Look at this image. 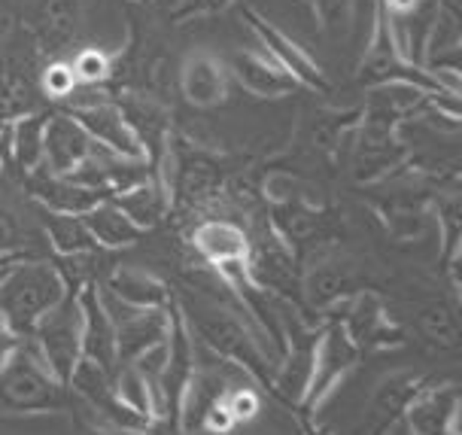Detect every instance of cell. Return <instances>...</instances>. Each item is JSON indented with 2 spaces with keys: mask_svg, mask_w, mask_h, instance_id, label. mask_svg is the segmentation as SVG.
<instances>
[{
  "mask_svg": "<svg viewBox=\"0 0 462 435\" xmlns=\"http://www.w3.org/2000/svg\"><path fill=\"white\" fill-rule=\"evenodd\" d=\"M64 405H68V384L58 381L34 341L22 338L13 356L0 366V414H52Z\"/></svg>",
  "mask_w": 462,
  "mask_h": 435,
  "instance_id": "1",
  "label": "cell"
},
{
  "mask_svg": "<svg viewBox=\"0 0 462 435\" xmlns=\"http://www.w3.org/2000/svg\"><path fill=\"white\" fill-rule=\"evenodd\" d=\"M64 292V277L46 262L15 265L0 277V317L19 338H28L40 319L68 299Z\"/></svg>",
  "mask_w": 462,
  "mask_h": 435,
  "instance_id": "2",
  "label": "cell"
},
{
  "mask_svg": "<svg viewBox=\"0 0 462 435\" xmlns=\"http://www.w3.org/2000/svg\"><path fill=\"white\" fill-rule=\"evenodd\" d=\"M31 335H34V344L46 366L52 368L58 381L68 384L82 363V308L73 299H64L40 319Z\"/></svg>",
  "mask_w": 462,
  "mask_h": 435,
  "instance_id": "3",
  "label": "cell"
},
{
  "mask_svg": "<svg viewBox=\"0 0 462 435\" xmlns=\"http://www.w3.org/2000/svg\"><path fill=\"white\" fill-rule=\"evenodd\" d=\"M116 329V353H119V363H134L143 356L146 350H152L155 344L164 341V317L159 310H137L125 308L116 310L106 305Z\"/></svg>",
  "mask_w": 462,
  "mask_h": 435,
  "instance_id": "4",
  "label": "cell"
},
{
  "mask_svg": "<svg viewBox=\"0 0 462 435\" xmlns=\"http://www.w3.org/2000/svg\"><path fill=\"white\" fill-rule=\"evenodd\" d=\"M79 308H82V359H92V363L104 366L110 372L119 363L110 310H106V305L95 292H88L79 301Z\"/></svg>",
  "mask_w": 462,
  "mask_h": 435,
  "instance_id": "5",
  "label": "cell"
},
{
  "mask_svg": "<svg viewBox=\"0 0 462 435\" xmlns=\"http://www.w3.org/2000/svg\"><path fill=\"white\" fill-rule=\"evenodd\" d=\"M82 0H40L37 10V37L46 52L68 46L79 31Z\"/></svg>",
  "mask_w": 462,
  "mask_h": 435,
  "instance_id": "6",
  "label": "cell"
},
{
  "mask_svg": "<svg viewBox=\"0 0 462 435\" xmlns=\"http://www.w3.org/2000/svg\"><path fill=\"white\" fill-rule=\"evenodd\" d=\"M34 104V77L22 55H13L0 64V110L22 113Z\"/></svg>",
  "mask_w": 462,
  "mask_h": 435,
  "instance_id": "7",
  "label": "cell"
},
{
  "mask_svg": "<svg viewBox=\"0 0 462 435\" xmlns=\"http://www.w3.org/2000/svg\"><path fill=\"white\" fill-rule=\"evenodd\" d=\"M82 223H86L88 235H92L95 241L106 244V247H122V244H131L137 237L134 219L116 208H97L88 213Z\"/></svg>",
  "mask_w": 462,
  "mask_h": 435,
  "instance_id": "8",
  "label": "cell"
},
{
  "mask_svg": "<svg viewBox=\"0 0 462 435\" xmlns=\"http://www.w3.org/2000/svg\"><path fill=\"white\" fill-rule=\"evenodd\" d=\"M40 86H43V92H46V95L64 97V95H70V92H73V86H77V73H73L70 64L55 61V64H49L46 73L40 77Z\"/></svg>",
  "mask_w": 462,
  "mask_h": 435,
  "instance_id": "9",
  "label": "cell"
},
{
  "mask_svg": "<svg viewBox=\"0 0 462 435\" xmlns=\"http://www.w3.org/2000/svg\"><path fill=\"white\" fill-rule=\"evenodd\" d=\"M24 247V223L13 208L0 204V253Z\"/></svg>",
  "mask_w": 462,
  "mask_h": 435,
  "instance_id": "10",
  "label": "cell"
},
{
  "mask_svg": "<svg viewBox=\"0 0 462 435\" xmlns=\"http://www.w3.org/2000/svg\"><path fill=\"white\" fill-rule=\"evenodd\" d=\"M70 68H73V73H77V79H88V83H95V79H104L106 73H110V61H106V55L97 52V49H82Z\"/></svg>",
  "mask_w": 462,
  "mask_h": 435,
  "instance_id": "11",
  "label": "cell"
},
{
  "mask_svg": "<svg viewBox=\"0 0 462 435\" xmlns=\"http://www.w3.org/2000/svg\"><path fill=\"white\" fill-rule=\"evenodd\" d=\"M19 341H22L19 335H15V332L10 329V326H6V319L0 317V366H4L6 359L13 356L15 347H19Z\"/></svg>",
  "mask_w": 462,
  "mask_h": 435,
  "instance_id": "12",
  "label": "cell"
}]
</instances>
